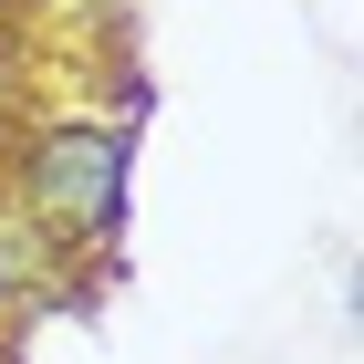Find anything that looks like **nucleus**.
I'll return each mask as SVG.
<instances>
[{
  "label": "nucleus",
  "mask_w": 364,
  "mask_h": 364,
  "mask_svg": "<svg viewBox=\"0 0 364 364\" xmlns=\"http://www.w3.org/2000/svg\"><path fill=\"white\" fill-rule=\"evenodd\" d=\"M125 188H136V146L114 125H42L21 146V208L63 250H105L125 229Z\"/></svg>",
  "instance_id": "nucleus-1"
}]
</instances>
